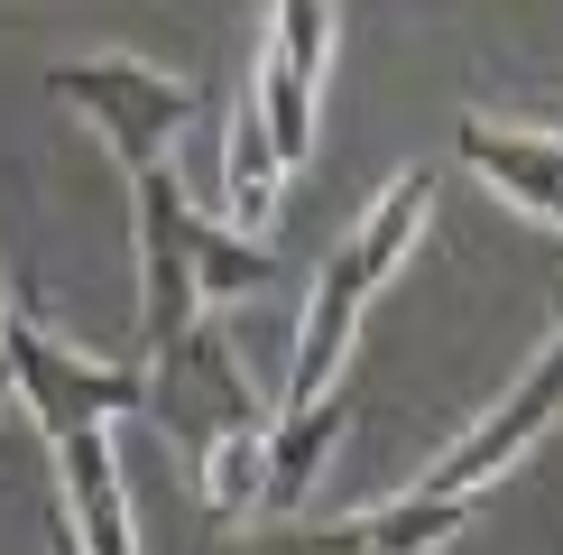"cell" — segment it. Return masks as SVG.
Returning a JSON list of instances; mask_svg holds the SVG:
<instances>
[{
	"label": "cell",
	"mask_w": 563,
	"mask_h": 555,
	"mask_svg": "<svg viewBox=\"0 0 563 555\" xmlns=\"http://www.w3.org/2000/svg\"><path fill=\"white\" fill-rule=\"evenodd\" d=\"M434 167H397L379 195L361 204V222L342 231V250L314 269V296H305L296 315V352H287V380H277V416L314 407L342 389V361H351V334H361V315L379 306L397 287V269L416 260V241H426L434 222Z\"/></svg>",
	"instance_id": "cell-1"
},
{
	"label": "cell",
	"mask_w": 563,
	"mask_h": 555,
	"mask_svg": "<svg viewBox=\"0 0 563 555\" xmlns=\"http://www.w3.org/2000/svg\"><path fill=\"white\" fill-rule=\"evenodd\" d=\"M130 222H139V352H167L195 324H213L222 296H250L277 278V250L260 231H231L222 214H203L176 185V167L130 185Z\"/></svg>",
	"instance_id": "cell-2"
},
{
	"label": "cell",
	"mask_w": 563,
	"mask_h": 555,
	"mask_svg": "<svg viewBox=\"0 0 563 555\" xmlns=\"http://www.w3.org/2000/svg\"><path fill=\"white\" fill-rule=\"evenodd\" d=\"M46 102H65L84 130H102V149L121 157V176L139 185V176L176 167V139L195 130L203 92H195V75H176V65H157V56L92 46V56L46 65Z\"/></svg>",
	"instance_id": "cell-3"
},
{
	"label": "cell",
	"mask_w": 563,
	"mask_h": 555,
	"mask_svg": "<svg viewBox=\"0 0 563 555\" xmlns=\"http://www.w3.org/2000/svg\"><path fill=\"white\" fill-rule=\"evenodd\" d=\"M0 370H10V399L46 426V445H65V435H111L121 416L148 407V361L84 352V342L65 334V324H46L37 306H10Z\"/></svg>",
	"instance_id": "cell-4"
},
{
	"label": "cell",
	"mask_w": 563,
	"mask_h": 555,
	"mask_svg": "<svg viewBox=\"0 0 563 555\" xmlns=\"http://www.w3.org/2000/svg\"><path fill=\"white\" fill-rule=\"evenodd\" d=\"M333 46H342V10L323 0H277L260 19V65H250V111L268 121L277 167H305L323 130V84H333Z\"/></svg>",
	"instance_id": "cell-5"
},
{
	"label": "cell",
	"mask_w": 563,
	"mask_h": 555,
	"mask_svg": "<svg viewBox=\"0 0 563 555\" xmlns=\"http://www.w3.org/2000/svg\"><path fill=\"white\" fill-rule=\"evenodd\" d=\"M563 426V324L545 334V352L518 370V389H508L499 407L481 416V426H462L453 445H443L426 472H416V491H453V500H489V481H508L518 463L545 445Z\"/></svg>",
	"instance_id": "cell-6"
},
{
	"label": "cell",
	"mask_w": 563,
	"mask_h": 555,
	"mask_svg": "<svg viewBox=\"0 0 563 555\" xmlns=\"http://www.w3.org/2000/svg\"><path fill=\"white\" fill-rule=\"evenodd\" d=\"M148 416H167V435L185 445V463H195L203 445H213V435L260 426V416H277V407L241 380V361H231L222 324H195L185 342L148 352Z\"/></svg>",
	"instance_id": "cell-7"
},
{
	"label": "cell",
	"mask_w": 563,
	"mask_h": 555,
	"mask_svg": "<svg viewBox=\"0 0 563 555\" xmlns=\"http://www.w3.org/2000/svg\"><path fill=\"white\" fill-rule=\"evenodd\" d=\"M453 157L489 185V195H508L527 222L563 231V130L499 121V111H462V121H453Z\"/></svg>",
	"instance_id": "cell-8"
},
{
	"label": "cell",
	"mask_w": 563,
	"mask_h": 555,
	"mask_svg": "<svg viewBox=\"0 0 563 555\" xmlns=\"http://www.w3.org/2000/svg\"><path fill=\"white\" fill-rule=\"evenodd\" d=\"M481 519V500H453V491H388V500H369V509H351V519L333 527H305V555H443L462 537V527Z\"/></svg>",
	"instance_id": "cell-9"
},
{
	"label": "cell",
	"mask_w": 563,
	"mask_h": 555,
	"mask_svg": "<svg viewBox=\"0 0 563 555\" xmlns=\"http://www.w3.org/2000/svg\"><path fill=\"white\" fill-rule=\"evenodd\" d=\"M56 527H65L75 555H139L130 481H121L111 435H65L56 445Z\"/></svg>",
	"instance_id": "cell-10"
},
{
	"label": "cell",
	"mask_w": 563,
	"mask_h": 555,
	"mask_svg": "<svg viewBox=\"0 0 563 555\" xmlns=\"http://www.w3.org/2000/svg\"><path fill=\"white\" fill-rule=\"evenodd\" d=\"M342 435H351L342 389L314 399V407H296V416H277V435H268V519H296V509L314 500V481H323V463L342 454Z\"/></svg>",
	"instance_id": "cell-11"
},
{
	"label": "cell",
	"mask_w": 563,
	"mask_h": 555,
	"mask_svg": "<svg viewBox=\"0 0 563 555\" xmlns=\"http://www.w3.org/2000/svg\"><path fill=\"white\" fill-rule=\"evenodd\" d=\"M277 185H287V167H277L268 149V121L250 102H231V139H222V222L231 231H260L277 214Z\"/></svg>",
	"instance_id": "cell-12"
},
{
	"label": "cell",
	"mask_w": 563,
	"mask_h": 555,
	"mask_svg": "<svg viewBox=\"0 0 563 555\" xmlns=\"http://www.w3.org/2000/svg\"><path fill=\"white\" fill-rule=\"evenodd\" d=\"M0 407H10V370H0Z\"/></svg>",
	"instance_id": "cell-13"
}]
</instances>
